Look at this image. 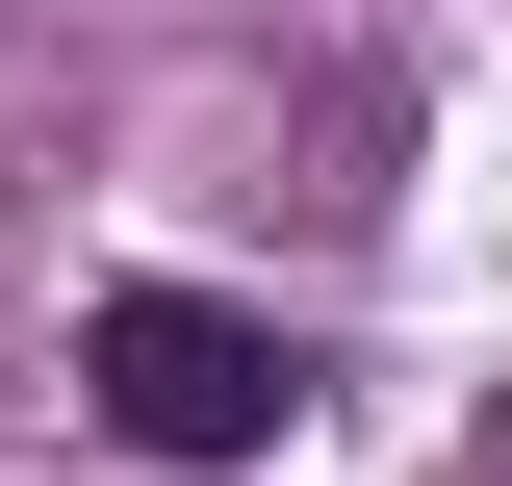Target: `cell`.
Returning a JSON list of instances; mask_svg holds the SVG:
<instances>
[{
    "label": "cell",
    "mask_w": 512,
    "mask_h": 486,
    "mask_svg": "<svg viewBox=\"0 0 512 486\" xmlns=\"http://www.w3.org/2000/svg\"><path fill=\"white\" fill-rule=\"evenodd\" d=\"M77 410H103L128 461L231 486V461H282L308 359H282V307H205V282H103V307H77Z\"/></svg>",
    "instance_id": "6da1fadb"
}]
</instances>
